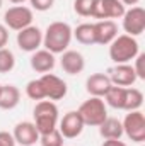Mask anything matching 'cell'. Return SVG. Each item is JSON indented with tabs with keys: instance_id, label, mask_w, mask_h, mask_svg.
<instances>
[{
	"instance_id": "25",
	"label": "cell",
	"mask_w": 145,
	"mask_h": 146,
	"mask_svg": "<svg viewBox=\"0 0 145 146\" xmlns=\"http://www.w3.org/2000/svg\"><path fill=\"white\" fill-rule=\"evenodd\" d=\"M26 95H28L31 100H38V102L46 99V95H44V88H43V83H41L39 78L28 82V85H26Z\"/></svg>"
},
{
	"instance_id": "6",
	"label": "cell",
	"mask_w": 145,
	"mask_h": 146,
	"mask_svg": "<svg viewBox=\"0 0 145 146\" xmlns=\"http://www.w3.org/2000/svg\"><path fill=\"white\" fill-rule=\"evenodd\" d=\"M121 124L123 134H126L128 139L138 145L145 141V115L142 110H130Z\"/></svg>"
},
{
	"instance_id": "19",
	"label": "cell",
	"mask_w": 145,
	"mask_h": 146,
	"mask_svg": "<svg viewBox=\"0 0 145 146\" xmlns=\"http://www.w3.org/2000/svg\"><path fill=\"white\" fill-rule=\"evenodd\" d=\"M99 127V134L104 139H121L123 136V124L116 117H106Z\"/></svg>"
},
{
	"instance_id": "27",
	"label": "cell",
	"mask_w": 145,
	"mask_h": 146,
	"mask_svg": "<svg viewBox=\"0 0 145 146\" xmlns=\"http://www.w3.org/2000/svg\"><path fill=\"white\" fill-rule=\"evenodd\" d=\"M144 63H145V54L144 53H138L137 58H135V65H133V70H135V75L137 78L140 80H145V68H144Z\"/></svg>"
},
{
	"instance_id": "21",
	"label": "cell",
	"mask_w": 145,
	"mask_h": 146,
	"mask_svg": "<svg viewBox=\"0 0 145 146\" xmlns=\"http://www.w3.org/2000/svg\"><path fill=\"white\" fill-rule=\"evenodd\" d=\"M125 95H126V87H116V85H111L104 99H106V104L113 109L123 110L125 109Z\"/></svg>"
},
{
	"instance_id": "35",
	"label": "cell",
	"mask_w": 145,
	"mask_h": 146,
	"mask_svg": "<svg viewBox=\"0 0 145 146\" xmlns=\"http://www.w3.org/2000/svg\"><path fill=\"white\" fill-rule=\"evenodd\" d=\"M0 90H2V85H0Z\"/></svg>"
},
{
	"instance_id": "26",
	"label": "cell",
	"mask_w": 145,
	"mask_h": 146,
	"mask_svg": "<svg viewBox=\"0 0 145 146\" xmlns=\"http://www.w3.org/2000/svg\"><path fill=\"white\" fill-rule=\"evenodd\" d=\"M39 143L41 146H63V136L56 127L46 134H39Z\"/></svg>"
},
{
	"instance_id": "5",
	"label": "cell",
	"mask_w": 145,
	"mask_h": 146,
	"mask_svg": "<svg viewBox=\"0 0 145 146\" xmlns=\"http://www.w3.org/2000/svg\"><path fill=\"white\" fill-rule=\"evenodd\" d=\"M33 10L26 5H14L3 14V26L12 31H21L33 24Z\"/></svg>"
},
{
	"instance_id": "9",
	"label": "cell",
	"mask_w": 145,
	"mask_h": 146,
	"mask_svg": "<svg viewBox=\"0 0 145 146\" xmlns=\"http://www.w3.org/2000/svg\"><path fill=\"white\" fill-rule=\"evenodd\" d=\"M39 80L43 83L44 95H46L48 100H62L67 95L68 87H67V83L60 76H56L53 73H44V75H41Z\"/></svg>"
},
{
	"instance_id": "4",
	"label": "cell",
	"mask_w": 145,
	"mask_h": 146,
	"mask_svg": "<svg viewBox=\"0 0 145 146\" xmlns=\"http://www.w3.org/2000/svg\"><path fill=\"white\" fill-rule=\"evenodd\" d=\"M84 121L85 126H101L103 121L108 117V107L106 102L101 97H89L87 100H84L80 104V107L77 110Z\"/></svg>"
},
{
	"instance_id": "17",
	"label": "cell",
	"mask_w": 145,
	"mask_h": 146,
	"mask_svg": "<svg viewBox=\"0 0 145 146\" xmlns=\"http://www.w3.org/2000/svg\"><path fill=\"white\" fill-rule=\"evenodd\" d=\"M29 63H31V68L36 73H43L44 75V73H50L55 68L56 61H55V54L50 53L48 49H38V51L33 53Z\"/></svg>"
},
{
	"instance_id": "16",
	"label": "cell",
	"mask_w": 145,
	"mask_h": 146,
	"mask_svg": "<svg viewBox=\"0 0 145 146\" xmlns=\"http://www.w3.org/2000/svg\"><path fill=\"white\" fill-rule=\"evenodd\" d=\"M94 34H96V44L109 46L111 41L118 36V24L114 21H97L94 22Z\"/></svg>"
},
{
	"instance_id": "23",
	"label": "cell",
	"mask_w": 145,
	"mask_h": 146,
	"mask_svg": "<svg viewBox=\"0 0 145 146\" xmlns=\"http://www.w3.org/2000/svg\"><path fill=\"white\" fill-rule=\"evenodd\" d=\"M97 0H73V10L80 17H92Z\"/></svg>"
},
{
	"instance_id": "10",
	"label": "cell",
	"mask_w": 145,
	"mask_h": 146,
	"mask_svg": "<svg viewBox=\"0 0 145 146\" xmlns=\"http://www.w3.org/2000/svg\"><path fill=\"white\" fill-rule=\"evenodd\" d=\"M84 127H85V124H84L80 114H79L77 110H70V112H67V114L62 117L58 131L62 133L63 138H67V139H75V138H79V136L82 134Z\"/></svg>"
},
{
	"instance_id": "15",
	"label": "cell",
	"mask_w": 145,
	"mask_h": 146,
	"mask_svg": "<svg viewBox=\"0 0 145 146\" xmlns=\"http://www.w3.org/2000/svg\"><path fill=\"white\" fill-rule=\"evenodd\" d=\"M111 80L106 73H92L85 80V90L91 97H104L106 92L111 88Z\"/></svg>"
},
{
	"instance_id": "11",
	"label": "cell",
	"mask_w": 145,
	"mask_h": 146,
	"mask_svg": "<svg viewBox=\"0 0 145 146\" xmlns=\"http://www.w3.org/2000/svg\"><path fill=\"white\" fill-rule=\"evenodd\" d=\"M125 5L119 0H97L96 9H94V19L99 21H113V19H121L125 14Z\"/></svg>"
},
{
	"instance_id": "7",
	"label": "cell",
	"mask_w": 145,
	"mask_h": 146,
	"mask_svg": "<svg viewBox=\"0 0 145 146\" xmlns=\"http://www.w3.org/2000/svg\"><path fill=\"white\" fill-rule=\"evenodd\" d=\"M123 29L128 36H140L145 31V10L140 5L130 7L123 14Z\"/></svg>"
},
{
	"instance_id": "12",
	"label": "cell",
	"mask_w": 145,
	"mask_h": 146,
	"mask_svg": "<svg viewBox=\"0 0 145 146\" xmlns=\"http://www.w3.org/2000/svg\"><path fill=\"white\" fill-rule=\"evenodd\" d=\"M111 80L113 85L116 87H132L138 78L135 75V70L130 63H123V65H116L113 68H109L106 73Z\"/></svg>"
},
{
	"instance_id": "14",
	"label": "cell",
	"mask_w": 145,
	"mask_h": 146,
	"mask_svg": "<svg viewBox=\"0 0 145 146\" xmlns=\"http://www.w3.org/2000/svg\"><path fill=\"white\" fill-rule=\"evenodd\" d=\"M60 66L62 70L68 75H79V73L84 72L85 68V60L82 56V53L75 51V49H67L62 53V58H60Z\"/></svg>"
},
{
	"instance_id": "31",
	"label": "cell",
	"mask_w": 145,
	"mask_h": 146,
	"mask_svg": "<svg viewBox=\"0 0 145 146\" xmlns=\"http://www.w3.org/2000/svg\"><path fill=\"white\" fill-rule=\"evenodd\" d=\"M101 146H126V143H123L121 139H106Z\"/></svg>"
},
{
	"instance_id": "3",
	"label": "cell",
	"mask_w": 145,
	"mask_h": 146,
	"mask_svg": "<svg viewBox=\"0 0 145 146\" xmlns=\"http://www.w3.org/2000/svg\"><path fill=\"white\" fill-rule=\"evenodd\" d=\"M33 117H34V126H36L39 134H46L53 129H56L58 124V107L53 100H39L34 110H33Z\"/></svg>"
},
{
	"instance_id": "24",
	"label": "cell",
	"mask_w": 145,
	"mask_h": 146,
	"mask_svg": "<svg viewBox=\"0 0 145 146\" xmlns=\"http://www.w3.org/2000/svg\"><path fill=\"white\" fill-rule=\"evenodd\" d=\"M15 68V56L10 49L7 48H2L0 49V73L5 75V73H10Z\"/></svg>"
},
{
	"instance_id": "13",
	"label": "cell",
	"mask_w": 145,
	"mask_h": 146,
	"mask_svg": "<svg viewBox=\"0 0 145 146\" xmlns=\"http://www.w3.org/2000/svg\"><path fill=\"white\" fill-rule=\"evenodd\" d=\"M12 136H14L15 143H19L21 146H33L39 141V133H38L36 126H34V122H29V121L17 122Z\"/></svg>"
},
{
	"instance_id": "8",
	"label": "cell",
	"mask_w": 145,
	"mask_h": 146,
	"mask_svg": "<svg viewBox=\"0 0 145 146\" xmlns=\"http://www.w3.org/2000/svg\"><path fill=\"white\" fill-rule=\"evenodd\" d=\"M43 44V33L38 26H28L21 31H17V46L21 51L34 53Z\"/></svg>"
},
{
	"instance_id": "22",
	"label": "cell",
	"mask_w": 145,
	"mask_h": 146,
	"mask_svg": "<svg viewBox=\"0 0 145 146\" xmlns=\"http://www.w3.org/2000/svg\"><path fill=\"white\" fill-rule=\"evenodd\" d=\"M144 104V94L138 88L126 87V95H125V109L123 110H140Z\"/></svg>"
},
{
	"instance_id": "28",
	"label": "cell",
	"mask_w": 145,
	"mask_h": 146,
	"mask_svg": "<svg viewBox=\"0 0 145 146\" xmlns=\"http://www.w3.org/2000/svg\"><path fill=\"white\" fill-rule=\"evenodd\" d=\"M29 2H31L33 9H34V10H39V12L50 10V9L53 7V3H55V0H29Z\"/></svg>"
},
{
	"instance_id": "29",
	"label": "cell",
	"mask_w": 145,
	"mask_h": 146,
	"mask_svg": "<svg viewBox=\"0 0 145 146\" xmlns=\"http://www.w3.org/2000/svg\"><path fill=\"white\" fill-rule=\"evenodd\" d=\"M0 146H15L14 136L7 131H0Z\"/></svg>"
},
{
	"instance_id": "34",
	"label": "cell",
	"mask_w": 145,
	"mask_h": 146,
	"mask_svg": "<svg viewBox=\"0 0 145 146\" xmlns=\"http://www.w3.org/2000/svg\"><path fill=\"white\" fill-rule=\"evenodd\" d=\"M0 9H2V0H0Z\"/></svg>"
},
{
	"instance_id": "20",
	"label": "cell",
	"mask_w": 145,
	"mask_h": 146,
	"mask_svg": "<svg viewBox=\"0 0 145 146\" xmlns=\"http://www.w3.org/2000/svg\"><path fill=\"white\" fill-rule=\"evenodd\" d=\"M72 36L85 46L96 44V34H94V24L92 22H84L80 26H77L75 29H72Z\"/></svg>"
},
{
	"instance_id": "18",
	"label": "cell",
	"mask_w": 145,
	"mask_h": 146,
	"mask_svg": "<svg viewBox=\"0 0 145 146\" xmlns=\"http://www.w3.org/2000/svg\"><path fill=\"white\" fill-rule=\"evenodd\" d=\"M21 102V90L15 85H2L0 90V109L12 110Z\"/></svg>"
},
{
	"instance_id": "2",
	"label": "cell",
	"mask_w": 145,
	"mask_h": 146,
	"mask_svg": "<svg viewBox=\"0 0 145 146\" xmlns=\"http://www.w3.org/2000/svg\"><path fill=\"white\" fill-rule=\"evenodd\" d=\"M138 53H140L138 41L133 36H128V34H119V36H116L111 41V44H109V58H111L116 65L130 63L132 60L137 58Z\"/></svg>"
},
{
	"instance_id": "33",
	"label": "cell",
	"mask_w": 145,
	"mask_h": 146,
	"mask_svg": "<svg viewBox=\"0 0 145 146\" xmlns=\"http://www.w3.org/2000/svg\"><path fill=\"white\" fill-rule=\"evenodd\" d=\"M10 3H14V5H21V3H24L26 0H9Z\"/></svg>"
},
{
	"instance_id": "30",
	"label": "cell",
	"mask_w": 145,
	"mask_h": 146,
	"mask_svg": "<svg viewBox=\"0 0 145 146\" xmlns=\"http://www.w3.org/2000/svg\"><path fill=\"white\" fill-rule=\"evenodd\" d=\"M7 42H9V29L3 24H0V49L5 48Z\"/></svg>"
},
{
	"instance_id": "1",
	"label": "cell",
	"mask_w": 145,
	"mask_h": 146,
	"mask_svg": "<svg viewBox=\"0 0 145 146\" xmlns=\"http://www.w3.org/2000/svg\"><path fill=\"white\" fill-rule=\"evenodd\" d=\"M72 37V27L67 22L56 21V22H51L43 33V46L50 53L60 54L68 49Z\"/></svg>"
},
{
	"instance_id": "32",
	"label": "cell",
	"mask_w": 145,
	"mask_h": 146,
	"mask_svg": "<svg viewBox=\"0 0 145 146\" xmlns=\"http://www.w3.org/2000/svg\"><path fill=\"white\" fill-rule=\"evenodd\" d=\"M119 2H121L123 5H130V7H135V5H137L140 0H119Z\"/></svg>"
}]
</instances>
